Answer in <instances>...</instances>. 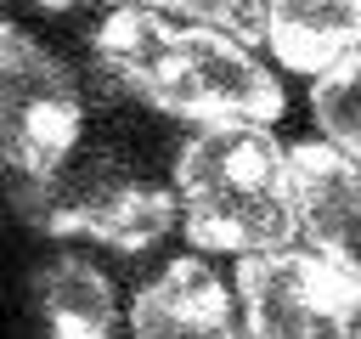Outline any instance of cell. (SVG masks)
Segmentation results:
<instances>
[{"label":"cell","mask_w":361,"mask_h":339,"mask_svg":"<svg viewBox=\"0 0 361 339\" xmlns=\"http://www.w3.org/2000/svg\"><path fill=\"white\" fill-rule=\"evenodd\" d=\"M130 339H248V333L226 277L203 254H175L135 288Z\"/></svg>","instance_id":"obj_6"},{"label":"cell","mask_w":361,"mask_h":339,"mask_svg":"<svg viewBox=\"0 0 361 339\" xmlns=\"http://www.w3.org/2000/svg\"><path fill=\"white\" fill-rule=\"evenodd\" d=\"M90 56L124 96L192 130H271L288 113V90L259 51L180 17L175 6H107L90 28Z\"/></svg>","instance_id":"obj_1"},{"label":"cell","mask_w":361,"mask_h":339,"mask_svg":"<svg viewBox=\"0 0 361 339\" xmlns=\"http://www.w3.org/2000/svg\"><path fill=\"white\" fill-rule=\"evenodd\" d=\"M17 215L45 237H79L141 260L175 232V192L130 153L79 147L51 181L17 186Z\"/></svg>","instance_id":"obj_3"},{"label":"cell","mask_w":361,"mask_h":339,"mask_svg":"<svg viewBox=\"0 0 361 339\" xmlns=\"http://www.w3.org/2000/svg\"><path fill=\"white\" fill-rule=\"evenodd\" d=\"M85 147V90L73 68L23 23L0 17V175L51 181Z\"/></svg>","instance_id":"obj_4"},{"label":"cell","mask_w":361,"mask_h":339,"mask_svg":"<svg viewBox=\"0 0 361 339\" xmlns=\"http://www.w3.org/2000/svg\"><path fill=\"white\" fill-rule=\"evenodd\" d=\"M310 113H316L322 147L361 164V51H350L338 68H327L310 85Z\"/></svg>","instance_id":"obj_10"},{"label":"cell","mask_w":361,"mask_h":339,"mask_svg":"<svg viewBox=\"0 0 361 339\" xmlns=\"http://www.w3.org/2000/svg\"><path fill=\"white\" fill-rule=\"evenodd\" d=\"M293 73H327L350 51H361V0H322V6H259V40Z\"/></svg>","instance_id":"obj_9"},{"label":"cell","mask_w":361,"mask_h":339,"mask_svg":"<svg viewBox=\"0 0 361 339\" xmlns=\"http://www.w3.org/2000/svg\"><path fill=\"white\" fill-rule=\"evenodd\" d=\"M34 322L39 339H118V294L113 277L79 254V249H56L34 266Z\"/></svg>","instance_id":"obj_8"},{"label":"cell","mask_w":361,"mask_h":339,"mask_svg":"<svg viewBox=\"0 0 361 339\" xmlns=\"http://www.w3.org/2000/svg\"><path fill=\"white\" fill-rule=\"evenodd\" d=\"M288 164H293L299 237L310 243V254H322L327 266L361 282V164H350L322 141L288 147Z\"/></svg>","instance_id":"obj_7"},{"label":"cell","mask_w":361,"mask_h":339,"mask_svg":"<svg viewBox=\"0 0 361 339\" xmlns=\"http://www.w3.org/2000/svg\"><path fill=\"white\" fill-rule=\"evenodd\" d=\"M231 299L248 339H361V282L310 249L237 260Z\"/></svg>","instance_id":"obj_5"},{"label":"cell","mask_w":361,"mask_h":339,"mask_svg":"<svg viewBox=\"0 0 361 339\" xmlns=\"http://www.w3.org/2000/svg\"><path fill=\"white\" fill-rule=\"evenodd\" d=\"M175 226L203 254L254 260L271 249H293V164L276 130L259 124H214L192 130L169 158Z\"/></svg>","instance_id":"obj_2"}]
</instances>
